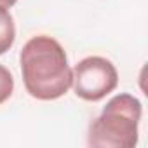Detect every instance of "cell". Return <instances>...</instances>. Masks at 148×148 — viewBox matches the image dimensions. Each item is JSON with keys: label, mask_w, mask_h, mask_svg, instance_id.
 <instances>
[{"label": "cell", "mask_w": 148, "mask_h": 148, "mask_svg": "<svg viewBox=\"0 0 148 148\" xmlns=\"http://www.w3.org/2000/svg\"><path fill=\"white\" fill-rule=\"evenodd\" d=\"M21 75L26 92L40 101H52L68 92L73 71L61 44L47 35L30 38L21 51Z\"/></svg>", "instance_id": "6da1fadb"}, {"label": "cell", "mask_w": 148, "mask_h": 148, "mask_svg": "<svg viewBox=\"0 0 148 148\" xmlns=\"http://www.w3.org/2000/svg\"><path fill=\"white\" fill-rule=\"evenodd\" d=\"M143 106L131 94L113 96L89 125L87 143L96 148H134Z\"/></svg>", "instance_id": "7a4b0ae2"}, {"label": "cell", "mask_w": 148, "mask_h": 148, "mask_svg": "<svg viewBox=\"0 0 148 148\" xmlns=\"http://www.w3.org/2000/svg\"><path fill=\"white\" fill-rule=\"evenodd\" d=\"M14 91V79H12V73L0 64V105L5 103Z\"/></svg>", "instance_id": "5b68a950"}, {"label": "cell", "mask_w": 148, "mask_h": 148, "mask_svg": "<svg viewBox=\"0 0 148 148\" xmlns=\"http://www.w3.org/2000/svg\"><path fill=\"white\" fill-rule=\"evenodd\" d=\"M16 40L14 18L5 9H0V56L5 54Z\"/></svg>", "instance_id": "277c9868"}, {"label": "cell", "mask_w": 148, "mask_h": 148, "mask_svg": "<svg viewBox=\"0 0 148 148\" xmlns=\"http://www.w3.org/2000/svg\"><path fill=\"white\" fill-rule=\"evenodd\" d=\"M73 71V91L84 101H99L119 86V73L113 63L101 56L84 58L75 64Z\"/></svg>", "instance_id": "3957f363"}, {"label": "cell", "mask_w": 148, "mask_h": 148, "mask_svg": "<svg viewBox=\"0 0 148 148\" xmlns=\"http://www.w3.org/2000/svg\"><path fill=\"white\" fill-rule=\"evenodd\" d=\"M16 2H18V0H0V9H5V11H7V9H11Z\"/></svg>", "instance_id": "8992f818"}]
</instances>
